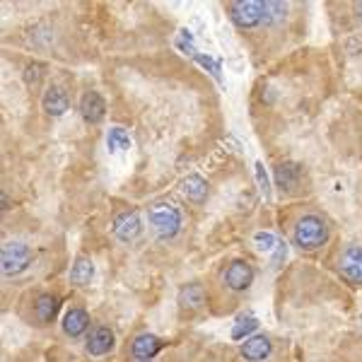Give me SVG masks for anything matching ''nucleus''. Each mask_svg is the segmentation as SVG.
<instances>
[{"label":"nucleus","instance_id":"nucleus-17","mask_svg":"<svg viewBox=\"0 0 362 362\" xmlns=\"http://www.w3.org/2000/svg\"><path fill=\"white\" fill-rule=\"evenodd\" d=\"M95 261L87 259V256H78V259L73 261V266H70V283L75 285V288H87V285H92V280H95Z\"/></svg>","mask_w":362,"mask_h":362},{"label":"nucleus","instance_id":"nucleus-18","mask_svg":"<svg viewBox=\"0 0 362 362\" xmlns=\"http://www.w3.org/2000/svg\"><path fill=\"white\" fill-rule=\"evenodd\" d=\"M181 191H184V196L189 198L191 203H196V206H203V203L208 201L210 186H208V181L203 179V177H198V174H189V177L181 181Z\"/></svg>","mask_w":362,"mask_h":362},{"label":"nucleus","instance_id":"nucleus-9","mask_svg":"<svg viewBox=\"0 0 362 362\" xmlns=\"http://www.w3.org/2000/svg\"><path fill=\"white\" fill-rule=\"evenodd\" d=\"M271 353H273V343L268 336H251L239 346V355L247 362H264L271 358Z\"/></svg>","mask_w":362,"mask_h":362},{"label":"nucleus","instance_id":"nucleus-29","mask_svg":"<svg viewBox=\"0 0 362 362\" xmlns=\"http://www.w3.org/2000/svg\"><path fill=\"white\" fill-rule=\"evenodd\" d=\"M138 362H153V360H138Z\"/></svg>","mask_w":362,"mask_h":362},{"label":"nucleus","instance_id":"nucleus-30","mask_svg":"<svg viewBox=\"0 0 362 362\" xmlns=\"http://www.w3.org/2000/svg\"><path fill=\"white\" fill-rule=\"evenodd\" d=\"M360 324H362V317H360Z\"/></svg>","mask_w":362,"mask_h":362},{"label":"nucleus","instance_id":"nucleus-23","mask_svg":"<svg viewBox=\"0 0 362 362\" xmlns=\"http://www.w3.org/2000/svg\"><path fill=\"white\" fill-rule=\"evenodd\" d=\"M196 61L201 63L203 68L208 70L210 75H213L218 83H223V66H220V61H215V58H210V56H206V54H198L196 56Z\"/></svg>","mask_w":362,"mask_h":362},{"label":"nucleus","instance_id":"nucleus-22","mask_svg":"<svg viewBox=\"0 0 362 362\" xmlns=\"http://www.w3.org/2000/svg\"><path fill=\"white\" fill-rule=\"evenodd\" d=\"M288 17V5L280 3V0H266L264 3V25L273 27V25H280L285 22Z\"/></svg>","mask_w":362,"mask_h":362},{"label":"nucleus","instance_id":"nucleus-13","mask_svg":"<svg viewBox=\"0 0 362 362\" xmlns=\"http://www.w3.org/2000/svg\"><path fill=\"white\" fill-rule=\"evenodd\" d=\"M58 312H61V297L58 295H51V293H44L37 297V302H34V317L42 326H49L54 324Z\"/></svg>","mask_w":362,"mask_h":362},{"label":"nucleus","instance_id":"nucleus-24","mask_svg":"<svg viewBox=\"0 0 362 362\" xmlns=\"http://www.w3.org/2000/svg\"><path fill=\"white\" fill-rule=\"evenodd\" d=\"M254 172H256V184H259L261 194H264L266 198H271V179H268V174H266L264 162L256 160L254 162Z\"/></svg>","mask_w":362,"mask_h":362},{"label":"nucleus","instance_id":"nucleus-14","mask_svg":"<svg viewBox=\"0 0 362 362\" xmlns=\"http://www.w3.org/2000/svg\"><path fill=\"white\" fill-rule=\"evenodd\" d=\"M162 348H165V341L155 334H140L131 343V353L136 360H153Z\"/></svg>","mask_w":362,"mask_h":362},{"label":"nucleus","instance_id":"nucleus-7","mask_svg":"<svg viewBox=\"0 0 362 362\" xmlns=\"http://www.w3.org/2000/svg\"><path fill=\"white\" fill-rule=\"evenodd\" d=\"M116 346V336L109 326H95V329L87 331V341H85V350L92 355V358H102V355H109Z\"/></svg>","mask_w":362,"mask_h":362},{"label":"nucleus","instance_id":"nucleus-3","mask_svg":"<svg viewBox=\"0 0 362 362\" xmlns=\"http://www.w3.org/2000/svg\"><path fill=\"white\" fill-rule=\"evenodd\" d=\"M34 261V251L25 242H5L0 251V266H3L5 278L22 276Z\"/></svg>","mask_w":362,"mask_h":362},{"label":"nucleus","instance_id":"nucleus-19","mask_svg":"<svg viewBox=\"0 0 362 362\" xmlns=\"http://www.w3.org/2000/svg\"><path fill=\"white\" fill-rule=\"evenodd\" d=\"M206 305V290L198 283H189L179 290V307L181 309H201Z\"/></svg>","mask_w":362,"mask_h":362},{"label":"nucleus","instance_id":"nucleus-5","mask_svg":"<svg viewBox=\"0 0 362 362\" xmlns=\"http://www.w3.org/2000/svg\"><path fill=\"white\" fill-rule=\"evenodd\" d=\"M254 278H256L254 266L244 259H235L223 273V283L232 293H247L251 285H254Z\"/></svg>","mask_w":362,"mask_h":362},{"label":"nucleus","instance_id":"nucleus-20","mask_svg":"<svg viewBox=\"0 0 362 362\" xmlns=\"http://www.w3.org/2000/svg\"><path fill=\"white\" fill-rule=\"evenodd\" d=\"M259 324L261 321L256 317H251V314H242V317L235 321V326H232V341H239V343L247 341V338H251V334L259 329Z\"/></svg>","mask_w":362,"mask_h":362},{"label":"nucleus","instance_id":"nucleus-6","mask_svg":"<svg viewBox=\"0 0 362 362\" xmlns=\"http://www.w3.org/2000/svg\"><path fill=\"white\" fill-rule=\"evenodd\" d=\"M112 232L116 235L119 242H136V239L143 235V220H140V213L138 210H124L114 218L112 223Z\"/></svg>","mask_w":362,"mask_h":362},{"label":"nucleus","instance_id":"nucleus-15","mask_svg":"<svg viewBox=\"0 0 362 362\" xmlns=\"http://www.w3.org/2000/svg\"><path fill=\"white\" fill-rule=\"evenodd\" d=\"M254 244L261 251H266V254H273V266L276 268L283 264L285 256H288V247H285V242L283 239H278L276 235H271V232H256Z\"/></svg>","mask_w":362,"mask_h":362},{"label":"nucleus","instance_id":"nucleus-8","mask_svg":"<svg viewBox=\"0 0 362 362\" xmlns=\"http://www.w3.org/2000/svg\"><path fill=\"white\" fill-rule=\"evenodd\" d=\"M338 271L350 285H362V247H348L338 259Z\"/></svg>","mask_w":362,"mask_h":362},{"label":"nucleus","instance_id":"nucleus-28","mask_svg":"<svg viewBox=\"0 0 362 362\" xmlns=\"http://www.w3.org/2000/svg\"><path fill=\"white\" fill-rule=\"evenodd\" d=\"M10 208V198H8V194H3V210H8Z\"/></svg>","mask_w":362,"mask_h":362},{"label":"nucleus","instance_id":"nucleus-12","mask_svg":"<svg viewBox=\"0 0 362 362\" xmlns=\"http://www.w3.org/2000/svg\"><path fill=\"white\" fill-rule=\"evenodd\" d=\"M42 109L49 116H54V119H58V116H63L70 109V99L66 95V90L58 85H49L42 97Z\"/></svg>","mask_w":362,"mask_h":362},{"label":"nucleus","instance_id":"nucleus-10","mask_svg":"<svg viewBox=\"0 0 362 362\" xmlns=\"http://www.w3.org/2000/svg\"><path fill=\"white\" fill-rule=\"evenodd\" d=\"M80 116H83L87 124H102V119L107 116V102H104V97L95 90L85 92L83 99H80Z\"/></svg>","mask_w":362,"mask_h":362},{"label":"nucleus","instance_id":"nucleus-4","mask_svg":"<svg viewBox=\"0 0 362 362\" xmlns=\"http://www.w3.org/2000/svg\"><path fill=\"white\" fill-rule=\"evenodd\" d=\"M232 25L239 29H256L264 25V3L261 0H235L227 5Z\"/></svg>","mask_w":362,"mask_h":362},{"label":"nucleus","instance_id":"nucleus-27","mask_svg":"<svg viewBox=\"0 0 362 362\" xmlns=\"http://www.w3.org/2000/svg\"><path fill=\"white\" fill-rule=\"evenodd\" d=\"M353 10H355V17H358V20L362 22V0H360V3H355V5H353Z\"/></svg>","mask_w":362,"mask_h":362},{"label":"nucleus","instance_id":"nucleus-21","mask_svg":"<svg viewBox=\"0 0 362 362\" xmlns=\"http://www.w3.org/2000/svg\"><path fill=\"white\" fill-rule=\"evenodd\" d=\"M107 148L109 153H124V150L131 148V136L124 126H112L107 133Z\"/></svg>","mask_w":362,"mask_h":362},{"label":"nucleus","instance_id":"nucleus-26","mask_svg":"<svg viewBox=\"0 0 362 362\" xmlns=\"http://www.w3.org/2000/svg\"><path fill=\"white\" fill-rule=\"evenodd\" d=\"M177 49H181L186 56H191V58H196V56H198V51H196V46H194V37H191L189 29H181V32H179Z\"/></svg>","mask_w":362,"mask_h":362},{"label":"nucleus","instance_id":"nucleus-16","mask_svg":"<svg viewBox=\"0 0 362 362\" xmlns=\"http://www.w3.org/2000/svg\"><path fill=\"white\" fill-rule=\"evenodd\" d=\"M273 177H276V186L280 191H295L302 179V167L297 162H283L273 169Z\"/></svg>","mask_w":362,"mask_h":362},{"label":"nucleus","instance_id":"nucleus-1","mask_svg":"<svg viewBox=\"0 0 362 362\" xmlns=\"http://www.w3.org/2000/svg\"><path fill=\"white\" fill-rule=\"evenodd\" d=\"M329 242V225L319 215H302L295 223L293 230V244L302 251H317Z\"/></svg>","mask_w":362,"mask_h":362},{"label":"nucleus","instance_id":"nucleus-11","mask_svg":"<svg viewBox=\"0 0 362 362\" xmlns=\"http://www.w3.org/2000/svg\"><path fill=\"white\" fill-rule=\"evenodd\" d=\"M90 324H92L90 314H87L85 309H80V307H73V309H68L66 317H63L61 329H63V334H66L68 338H80V336H85L87 331H90Z\"/></svg>","mask_w":362,"mask_h":362},{"label":"nucleus","instance_id":"nucleus-25","mask_svg":"<svg viewBox=\"0 0 362 362\" xmlns=\"http://www.w3.org/2000/svg\"><path fill=\"white\" fill-rule=\"evenodd\" d=\"M44 70H46L44 63H29V66L25 68V83L29 87H37L44 78Z\"/></svg>","mask_w":362,"mask_h":362},{"label":"nucleus","instance_id":"nucleus-2","mask_svg":"<svg viewBox=\"0 0 362 362\" xmlns=\"http://www.w3.org/2000/svg\"><path fill=\"white\" fill-rule=\"evenodd\" d=\"M148 223L162 242H172L181 232L184 218H181V210L172 203H153L148 208Z\"/></svg>","mask_w":362,"mask_h":362}]
</instances>
